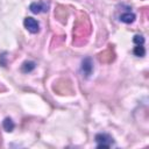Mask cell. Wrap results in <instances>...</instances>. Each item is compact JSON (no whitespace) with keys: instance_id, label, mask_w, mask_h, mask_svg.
I'll return each mask as SVG.
<instances>
[{"instance_id":"4","label":"cell","mask_w":149,"mask_h":149,"mask_svg":"<svg viewBox=\"0 0 149 149\" xmlns=\"http://www.w3.org/2000/svg\"><path fill=\"white\" fill-rule=\"evenodd\" d=\"M93 71V62L91 57H85L81 61V72L85 77H88Z\"/></svg>"},{"instance_id":"8","label":"cell","mask_w":149,"mask_h":149,"mask_svg":"<svg viewBox=\"0 0 149 149\" xmlns=\"http://www.w3.org/2000/svg\"><path fill=\"white\" fill-rule=\"evenodd\" d=\"M133 54L137 57H143L146 55V49H144L143 44H136V47H134V49H133Z\"/></svg>"},{"instance_id":"3","label":"cell","mask_w":149,"mask_h":149,"mask_svg":"<svg viewBox=\"0 0 149 149\" xmlns=\"http://www.w3.org/2000/svg\"><path fill=\"white\" fill-rule=\"evenodd\" d=\"M29 9L34 14L45 13L49 9V3H47V2H33V3H30Z\"/></svg>"},{"instance_id":"7","label":"cell","mask_w":149,"mask_h":149,"mask_svg":"<svg viewBox=\"0 0 149 149\" xmlns=\"http://www.w3.org/2000/svg\"><path fill=\"white\" fill-rule=\"evenodd\" d=\"M2 127L6 132H13V129L15 128V123L13 122V120L10 118H6L2 121Z\"/></svg>"},{"instance_id":"5","label":"cell","mask_w":149,"mask_h":149,"mask_svg":"<svg viewBox=\"0 0 149 149\" xmlns=\"http://www.w3.org/2000/svg\"><path fill=\"white\" fill-rule=\"evenodd\" d=\"M135 14L134 13H130V12H126L123 14L120 15V21L123 22V23H133L135 21Z\"/></svg>"},{"instance_id":"9","label":"cell","mask_w":149,"mask_h":149,"mask_svg":"<svg viewBox=\"0 0 149 149\" xmlns=\"http://www.w3.org/2000/svg\"><path fill=\"white\" fill-rule=\"evenodd\" d=\"M133 42L135 44H143L144 43V37L142 35H135L133 37Z\"/></svg>"},{"instance_id":"6","label":"cell","mask_w":149,"mask_h":149,"mask_svg":"<svg viewBox=\"0 0 149 149\" xmlns=\"http://www.w3.org/2000/svg\"><path fill=\"white\" fill-rule=\"evenodd\" d=\"M35 68H36V63L33 62V61H26V62L21 65V70H22V72H24V73L31 72Z\"/></svg>"},{"instance_id":"1","label":"cell","mask_w":149,"mask_h":149,"mask_svg":"<svg viewBox=\"0 0 149 149\" xmlns=\"http://www.w3.org/2000/svg\"><path fill=\"white\" fill-rule=\"evenodd\" d=\"M95 142H97V148H109L114 143V140L111 135L106 133H99L95 135Z\"/></svg>"},{"instance_id":"2","label":"cell","mask_w":149,"mask_h":149,"mask_svg":"<svg viewBox=\"0 0 149 149\" xmlns=\"http://www.w3.org/2000/svg\"><path fill=\"white\" fill-rule=\"evenodd\" d=\"M23 24H24V28L31 34H36L40 31V23L34 17H30V16L26 17L23 21Z\"/></svg>"}]
</instances>
